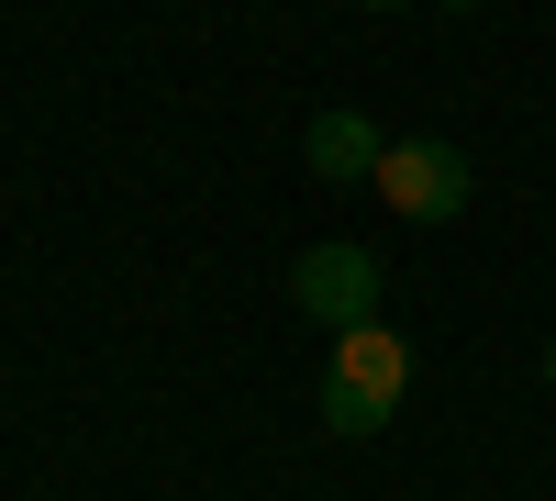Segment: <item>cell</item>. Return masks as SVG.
I'll list each match as a JSON object with an SVG mask.
<instances>
[{"label": "cell", "instance_id": "7a4b0ae2", "mask_svg": "<svg viewBox=\"0 0 556 501\" xmlns=\"http://www.w3.org/2000/svg\"><path fill=\"white\" fill-rule=\"evenodd\" d=\"M379 279H390V256L379 246H312V256H290V312H312V324H367L379 312Z\"/></svg>", "mask_w": 556, "mask_h": 501}, {"label": "cell", "instance_id": "3957f363", "mask_svg": "<svg viewBox=\"0 0 556 501\" xmlns=\"http://www.w3.org/2000/svg\"><path fill=\"white\" fill-rule=\"evenodd\" d=\"M379 201L401 223H456L468 212V156H456L445 134H401V146L379 156Z\"/></svg>", "mask_w": 556, "mask_h": 501}, {"label": "cell", "instance_id": "52a82bcc", "mask_svg": "<svg viewBox=\"0 0 556 501\" xmlns=\"http://www.w3.org/2000/svg\"><path fill=\"white\" fill-rule=\"evenodd\" d=\"M367 12H401V0H367Z\"/></svg>", "mask_w": 556, "mask_h": 501}, {"label": "cell", "instance_id": "6da1fadb", "mask_svg": "<svg viewBox=\"0 0 556 501\" xmlns=\"http://www.w3.org/2000/svg\"><path fill=\"white\" fill-rule=\"evenodd\" d=\"M401 390H412V346L379 324V312H367V324H345L334 356H323V424H334V435H390Z\"/></svg>", "mask_w": 556, "mask_h": 501}, {"label": "cell", "instance_id": "5b68a950", "mask_svg": "<svg viewBox=\"0 0 556 501\" xmlns=\"http://www.w3.org/2000/svg\"><path fill=\"white\" fill-rule=\"evenodd\" d=\"M545 390H556V346H545Z\"/></svg>", "mask_w": 556, "mask_h": 501}, {"label": "cell", "instance_id": "8992f818", "mask_svg": "<svg viewBox=\"0 0 556 501\" xmlns=\"http://www.w3.org/2000/svg\"><path fill=\"white\" fill-rule=\"evenodd\" d=\"M445 12H479V0H445Z\"/></svg>", "mask_w": 556, "mask_h": 501}, {"label": "cell", "instance_id": "277c9868", "mask_svg": "<svg viewBox=\"0 0 556 501\" xmlns=\"http://www.w3.org/2000/svg\"><path fill=\"white\" fill-rule=\"evenodd\" d=\"M379 123H356V112H312V134H301V167L312 178H379Z\"/></svg>", "mask_w": 556, "mask_h": 501}]
</instances>
